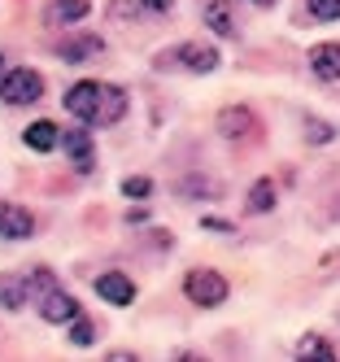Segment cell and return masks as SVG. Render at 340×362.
Listing matches in <instances>:
<instances>
[{
    "mask_svg": "<svg viewBox=\"0 0 340 362\" xmlns=\"http://www.w3.org/2000/svg\"><path fill=\"white\" fill-rule=\"evenodd\" d=\"M66 110L83 122V127H114L127 114V92L118 83H100V79H83L66 92Z\"/></svg>",
    "mask_w": 340,
    "mask_h": 362,
    "instance_id": "obj_1",
    "label": "cell"
},
{
    "mask_svg": "<svg viewBox=\"0 0 340 362\" xmlns=\"http://www.w3.org/2000/svg\"><path fill=\"white\" fill-rule=\"evenodd\" d=\"M26 279H31V288L40 293V319L44 323H70V319H78V301L66 288H57V279H52L48 267H35Z\"/></svg>",
    "mask_w": 340,
    "mask_h": 362,
    "instance_id": "obj_2",
    "label": "cell"
},
{
    "mask_svg": "<svg viewBox=\"0 0 340 362\" xmlns=\"http://www.w3.org/2000/svg\"><path fill=\"white\" fill-rule=\"evenodd\" d=\"M227 293H231V288H227V279H223L218 271H209V267H197V271L183 275V297H188L192 305H201V310L223 305Z\"/></svg>",
    "mask_w": 340,
    "mask_h": 362,
    "instance_id": "obj_3",
    "label": "cell"
},
{
    "mask_svg": "<svg viewBox=\"0 0 340 362\" xmlns=\"http://www.w3.org/2000/svg\"><path fill=\"white\" fill-rule=\"evenodd\" d=\"M44 96V74L31 70V66H13L5 70V79H0V100L5 105H35Z\"/></svg>",
    "mask_w": 340,
    "mask_h": 362,
    "instance_id": "obj_4",
    "label": "cell"
},
{
    "mask_svg": "<svg viewBox=\"0 0 340 362\" xmlns=\"http://www.w3.org/2000/svg\"><path fill=\"white\" fill-rule=\"evenodd\" d=\"M183 66L188 74H214L218 70V48L214 44H205V40H188V44H179V48H170V53L162 57V66Z\"/></svg>",
    "mask_w": 340,
    "mask_h": 362,
    "instance_id": "obj_5",
    "label": "cell"
},
{
    "mask_svg": "<svg viewBox=\"0 0 340 362\" xmlns=\"http://www.w3.org/2000/svg\"><path fill=\"white\" fill-rule=\"evenodd\" d=\"M218 136L231 140V144H249V140L262 136V122H257V114L245 110V105H227V110L218 114Z\"/></svg>",
    "mask_w": 340,
    "mask_h": 362,
    "instance_id": "obj_6",
    "label": "cell"
},
{
    "mask_svg": "<svg viewBox=\"0 0 340 362\" xmlns=\"http://www.w3.org/2000/svg\"><path fill=\"white\" fill-rule=\"evenodd\" d=\"M26 236H35V214L26 205L0 201V240H26Z\"/></svg>",
    "mask_w": 340,
    "mask_h": 362,
    "instance_id": "obj_7",
    "label": "cell"
},
{
    "mask_svg": "<svg viewBox=\"0 0 340 362\" xmlns=\"http://www.w3.org/2000/svg\"><path fill=\"white\" fill-rule=\"evenodd\" d=\"M96 297L110 301V305H131L136 301V284L122 271H105V275H96Z\"/></svg>",
    "mask_w": 340,
    "mask_h": 362,
    "instance_id": "obj_8",
    "label": "cell"
},
{
    "mask_svg": "<svg viewBox=\"0 0 340 362\" xmlns=\"http://www.w3.org/2000/svg\"><path fill=\"white\" fill-rule=\"evenodd\" d=\"M175 9V0H114V18L144 22V18H166Z\"/></svg>",
    "mask_w": 340,
    "mask_h": 362,
    "instance_id": "obj_9",
    "label": "cell"
},
{
    "mask_svg": "<svg viewBox=\"0 0 340 362\" xmlns=\"http://www.w3.org/2000/svg\"><path fill=\"white\" fill-rule=\"evenodd\" d=\"M105 53V40L100 35H70V40H61L57 44V57L61 62H92V57H100Z\"/></svg>",
    "mask_w": 340,
    "mask_h": 362,
    "instance_id": "obj_10",
    "label": "cell"
},
{
    "mask_svg": "<svg viewBox=\"0 0 340 362\" xmlns=\"http://www.w3.org/2000/svg\"><path fill=\"white\" fill-rule=\"evenodd\" d=\"M310 70H314V79L336 83L340 79V44H314L310 48Z\"/></svg>",
    "mask_w": 340,
    "mask_h": 362,
    "instance_id": "obj_11",
    "label": "cell"
},
{
    "mask_svg": "<svg viewBox=\"0 0 340 362\" xmlns=\"http://www.w3.org/2000/svg\"><path fill=\"white\" fill-rule=\"evenodd\" d=\"M61 148L70 153V162L78 166V170H92V136H88V127H74V132H66L61 136Z\"/></svg>",
    "mask_w": 340,
    "mask_h": 362,
    "instance_id": "obj_12",
    "label": "cell"
},
{
    "mask_svg": "<svg viewBox=\"0 0 340 362\" xmlns=\"http://www.w3.org/2000/svg\"><path fill=\"white\" fill-rule=\"evenodd\" d=\"M22 144L31 148V153H52V148L61 144V132H57L48 118H40V122H31V127L22 132Z\"/></svg>",
    "mask_w": 340,
    "mask_h": 362,
    "instance_id": "obj_13",
    "label": "cell"
},
{
    "mask_svg": "<svg viewBox=\"0 0 340 362\" xmlns=\"http://www.w3.org/2000/svg\"><path fill=\"white\" fill-rule=\"evenodd\" d=\"M293 358H301V362H332V358H340L336 354V345L327 341V336H319V332H305L301 341H297V349H293Z\"/></svg>",
    "mask_w": 340,
    "mask_h": 362,
    "instance_id": "obj_14",
    "label": "cell"
},
{
    "mask_svg": "<svg viewBox=\"0 0 340 362\" xmlns=\"http://www.w3.org/2000/svg\"><path fill=\"white\" fill-rule=\"evenodd\" d=\"M26 297H31L26 275H0V305H5V310H22Z\"/></svg>",
    "mask_w": 340,
    "mask_h": 362,
    "instance_id": "obj_15",
    "label": "cell"
},
{
    "mask_svg": "<svg viewBox=\"0 0 340 362\" xmlns=\"http://www.w3.org/2000/svg\"><path fill=\"white\" fill-rule=\"evenodd\" d=\"M92 13L88 0H52L48 5V22H57V27H70V22H83Z\"/></svg>",
    "mask_w": 340,
    "mask_h": 362,
    "instance_id": "obj_16",
    "label": "cell"
},
{
    "mask_svg": "<svg viewBox=\"0 0 340 362\" xmlns=\"http://www.w3.org/2000/svg\"><path fill=\"white\" fill-rule=\"evenodd\" d=\"M275 210V179H257L245 197V214H271Z\"/></svg>",
    "mask_w": 340,
    "mask_h": 362,
    "instance_id": "obj_17",
    "label": "cell"
},
{
    "mask_svg": "<svg viewBox=\"0 0 340 362\" xmlns=\"http://www.w3.org/2000/svg\"><path fill=\"white\" fill-rule=\"evenodd\" d=\"M205 27L214 31V35H223V40H231V35H235V18H231V9L223 5V0L205 5Z\"/></svg>",
    "mask_w": 340,
    "mask_h": 362,
    "instance_id": "obj_18",
    "label": "cell"
},
{
    "mask_svg": "<svg viewBox=\"0 0 340 362\" xmlns=\"http://www.w3.org/2000/svg\"><path fill=\"white\" fill-rule=\"evenodd\" d=\"M179 197H197V201H209V197H223V184H214L209 175H188L179 184Z\"/></svg>",
    "mask_w": 340,
    "mask_h": 362,
    "instance_id": "obj_19",
    "label": "cell"
},
{
    "mask_svg": "<svg viewBox=\"0 0 340 362\" xmlns=\"http://www.w3.org/2000/svg\"><path fill=\"white\" fill-rule=\"evenodd\" d=\"M336 140V127L332 122H323V118H314V114H305V144H332Z\"/></svg>",
    "mask_w": 340,
    "mask_h": 362,
    "instance_id": "obj_20",
    "label": "cell"
},
{
    "mask_svg": "<svg viewBox=\"0 0 340 362\" xmlns=\"http://www.w3.org/2000/svg\"><path fill=\"white\" fill-rule=\"evenodd\" d=\"M314 22H336L340 18V0H305Z\"/></svg>",
    "mask_w": 340,
    "mask_h": 362,
    "instance_id": "obj_21",
    "label": "cell"
},
{
    "mask_svg": "<svg viewBox=\"0 0 340 362\" xmlns=\"http://www.w3.org/2000/svg\"><path fill=\"white\" fill-rule=\"evenodd\" d=\"M70 341H74V345H92V341H96V323H88L83 315L70 319Z\"/></svg>",
    "mask_w": 340,
    "mask_h": 362,
    "instance_id": "obj_22",
    "label": "cell"
},
{
    "mask_svg": "<svg viewBox=\"0 0 340 362\" xmlns=\"http://www.w3.org/2000/svg\"><path fill=\"white\" fill-rule=\"evenodd\" d=\"M122 192L140 201V197H148V192H153V179H148V175H131V179H122Z\"/></svg>",
    "mask_w": 340,
    "mask_h": 362,
    "instance_id": "obj_23",
    "label": "cell"
},
{
    "mask_svg": "<svg viewBox=\"0 0 340 362\" xmlns=\"http://www.w3.org/2000/svg\"><path fill=\"white\" fill-rule=\"evenodd\" d=\"M249 5H257V9H271V5H275V0H249Z\"/></svg>",
    "mask_w": 340,
    "mask_h": 362,
    "instance_id": "obj_24",
    "label": "cell"
},
{
    "mask_svg": "<svg viewBox=\"0 0 340 362\" xmlns=\"http://www.w3.org/2000/svg\"><path fill=\"white\" fill-rule=\"evenodd\" d=\"M332 218H340V197H336V201H332Z\"/></svg>",
    "mask_w": 340,
    "mask_h": 362,
    "instance_id": "obj_25",
    "label": "cell"
}]
</instances>
